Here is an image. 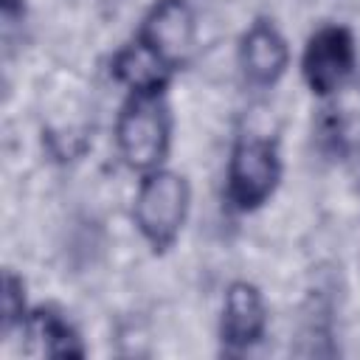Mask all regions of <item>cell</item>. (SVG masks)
I'll return each instance as SVG.
<instances>
[{
	"label": "cell",
	"instance_id": "6da1fadb",
	"mask_svg": "<svg viewBox=\"0 0 360 360\" xmlns=\"http://www.w3.org/2000/svg\"><path fill=\"white\" fill-rule=\"evenodd\" d=\"M112 135L129 169L141 174L160 169L172 146V107L166 93H129L115 115Z\"/></svg>",
	"mask_w": 360,
	"mask_h": 360
},
{
	"label": "cell",
	"instance_id": "7a4b0ae2",
	"mask_svg": "<svg viewBox=\"0 0 360 360\" xmlns=\"http://www.w3.org/2000/svg\"><path fill=\"white\" fill-rule=\"evenodd\" d=\"M188 208L191 186L186 174L160 166L141 177L132 197V222L143 242L155 253H163L180 239L183 225L188 219Z\"/></svg>",
	"mask_w": 360,
	"mask_h": 360
},
{
	"label": "cell",
	"instance_id": "3957f363",
	"mask_svg": "<svg viewBox=\"0 0 360 360\" xmlns=\"http://www.w3.org/2000/svg\"><path fill=\"white\" fill-rule=\"evenodd\" d=\"M284 174L278 141L245 132L233 141L225 169V200L233 211L250 214L262 208L278 188Z\"/></svg>",
	"mask_w": 360,
	"mask_h": 360
},
{
	"label": "cell",
	"instance_id": "277c9868",
	"mask_svg": "<svg viewBox=\"0 0 360 360\" xmlns=\"http://www.w3.org/2000/svg\"><path fill=\"white\" fill-rule=\"evenodd\" d=\"M135 39L172 73H177L197 42V17L188 0H155L143 14Z\"/></svg>",
	"mask_w": 360,
	"mask_h": 360
},
{
	"label": "cell",
	"instance_id": "5b68a950",
	"mask_svg": "<svg viewBox=\"0 0 360 360\" xmlns=\"http://www.w3.org/2000/svg\"><path fill=\"white\" fill-rule=\"evenodd\" d=\"M354 37L346 25H321L318 31L309 34L304 53H301V73L307 87L326 98L338 93L354 73Z\"/></svg>",
	"mask_w": 360,
	"mask_h": 360
},
{
	"label": "cell",
	"instance_id": "8992f818",
	"mask_svg": "<svg viewBox=\"0 0 360 360\" xmlns=\"http://www.w3.org/2000/svg\"><path fill=\"white\" fill-rule=\"evenodd\" d=\"M267 332V304L253 281H231L219 309V346L225 354H245Z\"/></svg>",
	"mask_w": 360,
	"mask_h": 360
},
{
	"label": "cell",
	"instance_id": "52a82bcc",
	"mask_svg": "<svg viewBox=\"0 0 360 360\" xmlns=\"http://www.w3.org/2000/svg\"><path fill=\"white\" fill-rule=\"evenodd\" d=\"M239 68L250 87L267 90L290 68V45L270 17H256L239 39Z\"/></svg>",
	"mask_w": 360,
	"mask_h": 360
},
{
	"label": "cell",
	"instance_id": "ba28073f",
	"mask_svg": "<svg viewBox=\"0 0 360 360\" xmlns=\"http://www.w3.org/2000/svg\"><path fill=\"white\" fill-rule=\"evenodd\" d=\"M20 332L25 338V352L37 354V357L65 360V357H84L87 354L76 326L53 307L28 309Z\"/></svg>",
	"mask_w": 360,
	"mask_h": 360
},
{
	"label": "cell",
	"instance_id": "9c48e42d",
	"mask_svg": "<svg viewBox=\"0 0 360 360\" xmlns=\"http://www.w3.org/2000/svg\"><path fill=\"white\" fill-rule=\"evenodd\" d=\"M110 70L129 93H166V87L174 76L135 37H132V42H127L124 48L115 51Z\"/></svg>",
	"mask_w": 360,
	"mask_h": 360
},
{
	"label": "cell",
	"instance_id": "30bf717a",
	"mask_svg": "<svg viewBox=\"0 0 360 360\" xmlns=\"http://www.w3.org/2000/svg\"><path fill=\"white\" fill-rule=\"evenodd\" d=\"M25 315H28L25 284L14 270H6L3 284H0V335L8 338L11 332H17L25 321Z\"/></svg>",
	"mask_w": 360,
	"mask_h": 360
},
{
	"label": "cell",
	"instance_id": "8fae6325",
	"mask_svg": "<svg viewBox=\"0 0 360 360\" xmlns=\"http://www.w3.org/2000/svg\"><path fill=\"white\" fill-rule=\"evenodd\" d=\"M0 11H3V20L11 25L17 17H22V0H0Z\"/></svg>",
	"mask_w": 360,
	"mask_h": 360
}]
</instances>
